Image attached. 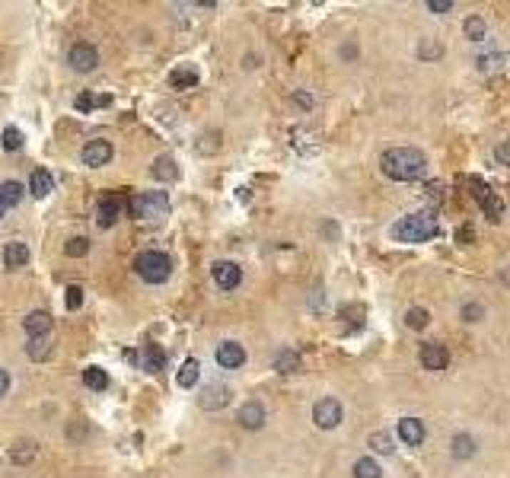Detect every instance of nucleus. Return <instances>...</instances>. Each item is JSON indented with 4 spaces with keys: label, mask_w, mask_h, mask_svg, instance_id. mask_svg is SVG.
I'll list each match as a JSON object with an SVG mask.
<instances>
[{
    "label": "nucleus",
    "mask_w": 510,
    "mask_h": 478,
    "mask_svg": "<svg viewBox=\"0 0 510 478\" xmlns=\"http://www.w3.org/2000/svg\"><path fill=\"white\" fill-rule=\"evenodd\" d=\"M485 316H488V310L481 303H475V300H469V303H462L459 306V319L466 325H479V322H485Z\"/></svg>",
    "instance_id": "26"
},
{
    "label": "nucleus",
    "mask_w": 510,
    "mask_h": 478,
    "mask_svg": "<svg viewBox=\"0 0 510 478\" xmlns=\"http://www.w3.org/2000/svg\"><path fill=\"white\" fill-rule=\"evenodd\" d=\"M0 220H4V208H0Z\"/></svg>",
    "instance_id": "45"
},
{
    "label": "nucleus",
    "mask_w": 510,
    "mask_h": 478,
    "mask_svg": "<svg viewBox=\"0 0 510 478\" xmlns=\"http://www.w3.org/2000/svg\"><path fill=\"white\" fill-rule=\"evenodd\" d=\"M169 83H173L175 90H195V83H198V71H195L192 64L175 67V71L169 73Z\"/></svg>",
    "instance_id": "23"
},
{
    "label": "nucleus",
    "mask_w": 510,
    "mask_h": 478,
    "mask_svg": "<svg viewBox=\"0 0 510 478\" xmlns=\"http://www.w3.org/2000/svg\"><path fill=\"white\" fill-rule=\"evenodd\" d=\"M504 64H507V54L504 51H485V54H479V58H475V67H479L481 73H494V71H501Z\"/></svg>",
    "instance_id": "25"
},
{
    "label": "nucleus",
    "mask_w": 510,
    "mask_h": 478,
    "mask_svg": "<svg viewBox=\"0 0 510 478\" xmlns=\"http://www.w3.org/2000/svg\"><path fill=\"white\" fill-rule=\"evenodd\" d=\"M342 421H345V408H342V402L332 399V395H325V399H319L316 405H312V424L319 430H335Z\"/></svg>",
    "instance_id": "5"
},
{
    "label": "nucleus",
    "mask_w": 510,
    "mask_h": 478,
    "mask_svg": "<svg viewBox=\"0 0 510 478\" xmlns=\"http://www.w3.org/2000/svg\"><path fill=\"white\" fill-rule=\"evenodd\" d=\"M151 176L156 182H173V179H179V166H175L173 156H156Z\"/></svg>",
    "instance_id": "20"
},
{
    "label": "nucleus",
    "mask_w": 510,
    "mask_h": 478,
    "mask_svg": "<svg viewBox=\"0 0 510 478\" xmlns=\"http://www.w3.org/2000/svg\"><path fill=\"white\" fill-rule=\"evenodd\" d=\"M198 377H201V364H198V360H185V364H182V370H179V386L182 389H192L195 382H198Z\"/></svg>",
    "instance_id": "30"
},
{
    "label": "nucleus",
    "mask_w": 510,
    "mask_h": 478,
    "mask_svg": "<svg viewBox=\"0 0 510 478\" xmlns=\"http://www.w3.org/2000/svg\"><path fill=\"white\" fill-rule=\"evenodd\" d=\"M427 322H431V312H427L424 306H412V310L405 312V325H408V329L421 332V329H427Z\"/></svg>",
    "instance_id": "29"
},
{
    "label": "nucleus",
    "mask_w": 510,
    "mask_h": 478,
    "mask_svg": "<svg viewBox=\"0 0 510 478\" xmlns=\"http://www.w3.org/2000/svg\"><path fill=\"white\" fill-rule=\"evenodd\" d=\"M424 6H427L431 13H437V16H447V13L457 10V4H453V0H427Z\"/></svg>",
    "instance_id": "39"
},
{
    "label": "nucleus",
    "mask_w": 510,
    "mask_h": 478,
    "mask_svg": "<svg viewBox=\"0 0 510 478\" xmlns=\"http://www.w3.org/2000/svg\"><path fill=\"white\" fill-rule=\"evenodd\" d=\"M481 208H485V214H488V220H491V223H498L501 217H504V204H501L494 195H488L485 201H481Z\"/></svg>",
    "instance_id": "35"
},
{
    "label": "nucleus",
    "mask_w": 510,
    "mask_h": 478,
    "mask_svg": "<svg viewBox=\"0 0 510 478\" xmlns=\"http://www.w3.org/2000/svg\"><path fill=\"white\" fill-rule=\"evenodd\" d=\"M210 278H214V284L220 287V290H236V287L243 284V268L236 262H214Z\"/></svg>",
    "instance_id": "7"
},
{
    "label": "nucleus",
    "mask_w": 510,
    "mask_h": 478,
    "mask_svg": "<svg viewBox=\"0 0 510 478\" xmlns=\"http://www.w3.org/2000/svg\"><path fill=\"white\" fill-rule=\"evenodd\" d=\"M128 210H131V217H138V220H160V217H166V210H169V195L166 191H144V195H134L131 201H128Z\"/></svg>",
    "instance_id": "3"
},
{
    "label": "nucleus",
    "mask_w": 510,
    "mask_h": 478,
    "mask_svg": "<svg viewBox=\"0 0 510 478\" xmlns=\"http://www.w3.org/2000/svg\"><path fill=\"white\" fill-rule=\"evenodd\" d=\"M355 54H357L355 45H345V48H342V58H355Z\"/></svg>",
    "instance_id": "44"
},
{
    "label": "nucleus",
    "mask_w": 510,
    "mask_h": 478,
    "mask_svg": "<svg viewBox=\"0 0 510 478\" xmlns=\"http://www.w3.org/2000/svg\"><path fill=\"white\" fill-rule=\"evenodd\" d=\"M230 402V389L227 386H204L201 392V408H208V412H217V408H223Z\"/></svg>",
    "instance_id": "16"
},
{
    "label": "nucleus",
    "mask_w": 510,
    "mask_h": 478,
    "mask_svg": "<svg viewBox=\"0 0 510 478\" xmlns=\"http://www.w3.org/2000/svg\"><path fill=\"white\" fill-rule=\"evenodd\" d=\"M29 191L36 198H49L54 191V176L49 173V169H36V173L29 176Z\"/></svg>",
    "instance_id": "18"
},
{
    "label": "nucleus",
    "mask_w": 510,
    "mask_h": 478,
    "mask_svg": "<svg viewBox=\"0 0 510 478\" xmlns=\"http://www.w3.org/2000/svg\"><path fill=\"white\" fill-rule=\"evenodd\" d=\"M379 169L392 182H414L427 173V160L414 147H389L379 156Z\"/></svg>",
    "instance_id": "1"
},
{
    "label": "nucleus",
    "mask_w": 510,
    "mask_h": 478,
    "mask_svg": "<svg viewBox=\"0 0 510 478\" xmlns=\"http://www.w3.org/2000/svg\"><path fill=\"white\" fill-rule=\"evenodd\" d=\"M13 462H29L32 456H36V447H32V443H19V449L13 447Z\"/></svg>",
    "instance_id": "40"
},
{
    "label": "nucleus",
    "mask_w": 510,
    "mask_h": 478,
    "mask_svg": "<svg viewBox=\"0 0 510 478\" xmlns=\"http://www.w3.org/2000/svg\"><path fill=\"white\" fill-rule=\"evenodd\" d=\"M134 268H138V275L144 278L147 284H163L169 281V275H173V262H169L166 252H141L138 262H134Z\"/></svg>",
    "instance_id": "4"
},
{
    "label": "nucleus",
    "mask_w": 510,
    "mask_h": 478,
    "mask_svg": "<svg viewBox=\"0 0 510 478\" xmlns=\"http://www.w3.org/2000/svg\"><path fill=\"white\" fill-rule=\"evenodd\" d=\"M370 447H373V453L389 456L392 449H396V443H392V434H386V430H373V434H370Z\"/></svg>",
    "instance_id": "32"
},
{
    "label": "nucleus",
    "mask_w": 510,
    "mask_h": 478,
    "mask_svg": "<svg viewBox=\"0 0 510 478\" xmlns=\"http://www.w3.org/2000/svg\"><path fill=\"white\" fill-rule=\"evenodd\" d=\"M96 106H108V96H90V93L77 96V108H80V112H90V108H96Z\"/></svg>",
    "instance_id": "37"
},
{
    "label": "nucleus",
    "mask_w": 510,
    "mask_h": 478,
    "mask_svg": "<svg viewBox=\"0 0 510 478\" xmlns=\"http://www.w3.org/2000/svg\"><path fill=\"white\" fill-rule=\"evenodd\" d=\"M418 360H421V367H424V370L440 373V370H447V367H450V351H447V345L427 341V345H421Z\"/></svg>",
    "instance_id": "6"
},
{
    "label": "nucleus",
    "mask_w": 510,
    "mask_h": 478,
    "mask_svg": "<svg viewBox=\"0 0 510 478\" xmlns=\"http://www.w3.org/2000/svg\"><path fill=\"white\" fill-rule=\"evenodd\" d=\"M450 456L457 462L472 459V456H479V440L472 434H466V430H459V434L450 437Z\"/></svg>",
    "instance_id": "13"
},
{
    "label": "nucleus",
    "mask_w": 510,
    "mask_h": 478,
    "mask_svg": "<svg viewBox=\"0 0 510 478\" xmlns=\"http://www.w3.org/2000/svg\"><path fill=\"white\" fill-rule=\"evenodd\" d=\"M23 147V131H16V128H6L4 131V150L6 153H13V150Z\"/></svg>",
    "instance_id": "38"
},
{
    "label": "nucleus",
    "mask_w": 510,
    "mask_h": 478,
    "mask_svg": "<svg viewBox=\"0 0 510 478\" xmlns=\"http://www.w3.org/2000/svg\"><path fill=\"white\" fill-rule=\"evenodd\" d=\"M437 217L431 210H421V214H408L392 227V236L399 243H427V239L437 236Z\"/></svg>",
    "instance_id": "2"
},
{
    "label": "nucleus",
    "mask_w": 510,
    "mask_h": 478,
    "mask_svg": "<svg viewBox=\"0 0 510 478\" xmlns=\"http://www.w3.org/2000/svg\"><path fill=\"white\" fill-rule=\"evenodd\" d=\"M294 102H297V106H300V108H310V106H312L310 93H294Z\"/></svg>",
    "instance_id": "43"
},
{
    "label": "nucleus",
    "mask_w": 510,
    "mask_h": 478,
    "mask_svg": "<svg viewBox=\"0 0 510 478\" xmlns=\"http://www.w3.org/2000/svg\"><path fill=\"white\" fill-rule=\"evenodd\" d=\"M351 475H355V478H383V469H379V462L373 459V456H364V459L355 462Z\"/></svg>",
    "instance_id": "28"
},
{
    "label": "nucleus",
    "mask_w": 510,
    "mask_h": 478,
    "mask_svg": "<svg viewBox=\"0 0 510 478\" xmlns=\"http://www.w3.org/2000/svg\"><path fill=\"white\" fill-rule=\"evenodd\" d=\"M64 252H67L71 258H83L86 252H90V239H86V236H73L71 243L64 245Z\"/></svg>",
    "instance_id": "34"
},
{
    "label": "nucleus",
    "mask_w": 510,
    "mask_h": 478,
    "mask_svg": "<svg viewBox=\"0 0 510 478\" xmlns=\"http://www.w3.org/2000/svg\"><path fill=\"white\" fill-rule=\"evenodd\" d=\"M6 389H10V373H6L4 367H0V399L6 395Z\"/></svg>",
    "instance_id": "42"
},
{
    "label": "nucleus",
    "mask_w": 510,
    "mask_h": 478,
    "mask_svg": "<svg viewBox=\"0 0 510 478\" xmlns=\"http://www.w3.org/2000/svg\"><path fill=\"white\" fill-rule=\"evenodd\" d=\"M26 354H29V360H45L51 354V338L49 335H36V338H29Z\"/></svg>",
    "instance_id": "27"
},
{
    "label": "nucleus",
    "mask_w": 510,
    "mask_h": 478,
    "mask_svg": "<svg viewBox=\"0 0 510 478\" xmlns=\"http://www.w3.org/2000/svg\"><path fill=\"white\" fill-rule=\"evenodd\" d=\"M494 160H498L501 166H510V141H501L498 147H494Z\"/></svg>",
    "instance_id": "41"
},
{
    "label": "nucleus",
    "mask_w": 510,
    "mask_h": 478,
    "mask_svg": "<svg viewBox=\"0 0 510 478\" xmlns=\"http://www.w3.org/2000/svg\"><path fill=\"white\" fill-rule=\"evenodd\" d=\"M26 262H29V249H26V243H6V249H4V265L6 268H23Z\"/></svg>",
    "instance_id": "24"
},
{
    "label": "nucleus",
    "mask_w": 510,
    "mask_h": 478,
    "mask_svg": "<svg viewBox=\"0 0 510 478\" xmlns=\"http://www.w3.org/2000/svg\"><path fill=\"white\" fill-rule=\"evenodd\" d=\"M300 367H303V360H300V354H297L294 347H281V351L275 354V370H277V373H284V377L297 373Z\"/></svg>",
    "instance_id": "17"
},
{
    "label": "nucleus",
    "mask_w": 510,
    "mask_h": 478,
    "mask_svg": "<svg viewBox=\"0 0 510 478\" xmlns=\"http://www.w3.org/2000/svg\"><path fill=\"white\" fill-rule=\"evenodd\" d=\"M23 185L19 182H13V179H6V182H0V208H19V201H23Z\"/></svg>",
    "instance_id": "22"
},
{
    "label": "nucleus",
    "mask_w": 510,
    "mask_h": 478,
    "mask_svg": "<svg viewBox=\"0 0 510 478\" xmlns=\"http://www.w3.org/2000/svg\"><path fill=\"white\" fill-rule=\"evenodd\" d=\"M67 61H71V67L77 73H90L93 67L99 64V51L93 45H86V42H77V45L71 48V58H67Z\"/></svg>",
    "instance_id": "10"
},
{
    "label": "nucleus",
    "mask_w": 510,
    "mask_h": 478,
    "mask_svg": "<svg viewBox=\"0 0 510 478\" xmlns=\"http://www.w3.org/2000/svg\"><path fill=\"white\" fill-rule=\"evenodd\" d=\"M396 434H399V440H402L405 447H421L424 437H427V427H424V421L421 418H402L399 421V427H396Z\"/></svg>",
    "instance_id": "11"
},
{
    "label": "nucleus",
    "mask_w": 510,
    "mask_h": 478,
    "mask_svg": "<svg viewBox=\"0 0 510 478\" xmlns=\"http://www.w3.org/2000/svg\"><path fill=\"white\" fill-rule=\"evenodd\" d=\"M83 382L90 389H96V392H102V389H108V373L102 370V367H86V370H83Z\"/></svg>",
    "instance_id": "31"
},
{
    "label": "nucleus",
    "mask_w": 510,
    "mask_h": 478,
    "mask_svg": "<svg viewBox=\"0 0 510 478\" xmlns=\"http://www.w3.org/2000/svg\"><path fill=\"white\" fill-rule=\"evenodd\" d=\"M462 32H466L469 42H485V39H488V23H485V16H479V13L466 16V23H462Z\"/></svg>",
    "instance_id": "21"
},
{
    "label": "nucleus",
    "mask_w": 510,
    "mask_h": 478,
    "mask_svg": "<svg viewBox=\"0 0 510 478\" xmlns=\"http://www.w3.org/2000/svg\"><path fill=\"white\" fill-rule=\"evenodd\" d=\"M236 421H240L246 430H258L268 421V415H265V405H258V402H246V405L240 408V415H236Z\"/></svg>",
    "instance_id": "15"
},
{
    "label": "nucleus",
    "mask_w": 510,
    "mask_h": 478,
    "mask_svg": "<svg viewBox=\"0 0 510 478\" xmlns=\"http://www.w3.org/2000/svg\"><path fill=\"white\" fill-rule=\"evenodd\" d=\"M23 329L29 332V338H36V335H49L51 332V316L49 312H42V310L29 312V316L23 319Z\"/></svg>",
    "instance_id": "19"
},
{
    "label": "nucleus",
    "mask_w": 510,
    "mask_h": 478,
    "mask_svg": "<svg viewBox=\"0 0 510 478\" xmlns=\"http://www.w3.org/2000/svg\"><path fill=\"white\" fill-rule=\"evenodd\" d=\"M64 306H67V310H80V306H83V287H80V284H71V287H67Z\"/></svg>",
    "instance_id": "36"
},
{
    "label": "nucleus",
    "mask_w": 510,
    "mask_h": 478,
    "mask_svg": "<svg viewBox=\"0 0 510 478\" xmlns=\"http://www.w3.org/2000/svg\"><path fill=\"white\" fill-rule=\"evenodd\" d=\"M163 367H166V351H163V345H144L141 347V370L147 373H160Z\"/></svg>",
    "instance_id": "14"
},
{
    "label": "nucleus",
    "mask_w": 510,
    "mask_h": 478,
    "mask_svg": "<svg viewBox=\"0 0 510 478\" xmlns=\"http://www.w3.org/2000/svg\"><path fill=\"white\" fill-rule=\"evenodd\" d=\"M128 208V201L121 195H115V191H108V195L99 198V227H115V220L121 217V210Z\"/></svg>",
    "instance_id": "8"
},
{
    "label": "nucleus",
    "mask_w": 510,
    "mask_h": 478,
    "mask_svg": "<svg viewBox=\"0 0 510 478\" xmlns=\"http://www.w3.org/2000/svg\"><path fill=\"white\" fill-rule=\"evenodd\" d=\"M217 364L223 367V370H236V367L246 364V347L240 345V341H223L220 347H217Z\"/></svg>",
    "instance_id": "12"
},
{
    "label": "nucleus",
    "mask_w": 510,
    "mask_h": 478,
    "mask_svg": "<svg viewBox=\"0 0 510 478\" xmlns=\"http://www.w3.org/2000/svg\"><path fill=\"white\" fill-rule=\"evenodd\" d=\"M112 153H115V147L108 141H102V138H96V141H90L83 150H80V160L86 163V166H106L108 160H112Z\"/></svg>",
    "instance_id": "9"
},
{
    "label": "nucleus",
    "mask_w": 510,
    "mask_h": 478,
    "mask_svg": "<svg viewBox=\"0 0 510 478\" xmlns=\"http://www.w3.org/2000/svg\"><path fill=\"white\" fill-rule=\"evenodd\" d=\"M418 58H421V61H437V58H444V45H440L437 39H421Z\"/></svg>",
    "instance_id": "33"
}]
</instances>
